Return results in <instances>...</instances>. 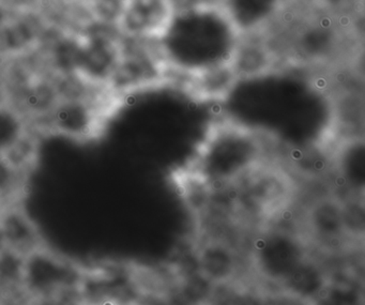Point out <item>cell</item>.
Wrapping results in <instances>:
<instances>
[{
  "label": "cell",
  "mask_w": 365,
  "mask_h": 305,
  "mask_svg": "<svg viewBox=\"0 0 365 305\" xmlns=\"http://www.w3.org/2000/svg\"><path fill=\"white\" fill-rule=\"evenodd\" d=\"M259 138L235 123H217L194 162V174L206 183H230L255 170L262 161Z\"/></svg>",
  "instance_id": "6da1fadb"
},
{
  "label": "cell",
  "mask_w": 365,
  "mask_h": 305,
  "mask_svg": "<svg viewBox=\"0 0 365 305\" xmlns=\"http://www.w3.org/2000/svg\"><path fill=\"white\" fill-rule=\"evenodd\" d=\"M48 129L76 142L97 140L106 130L108 113L88 99H61L48 114Z\"/></svg>",
  "instance_id": "7a4b0ae2"
},
{
  "label": "cell",
  "mask_w": 365,
  "mask_h": 305,
  "mask_svg": "<svg viewBox=\"0 0 365 305\" xmlns=\"http://www.w3.org/2000/svg\"><path fill=\"white\" fill-rule=\"evenodd\" d=\"M78 276V268L71 262L42 247L23 259L22 279L33 289H61L72 285Z\"/></svg>",
  "instance_id": "3957f363"
},
{
  "label": "cell",
  "mask_w": 365,
  "mask_h": 305,
  "mask_svg": "<svg viewBox=\"0 0 365 305\" xmlns=\"http://www.w3.org/2000/svg\"><path fill=\"white\" fill-rule=\"evenodd\" d=\"M120 57L118 46L108 33H91L83 43L82 56L76 73L83 74L89 81L108 82Z\"/></svg>",
  "instance_id": "277c9868"
},
{
  "label": "cell",
  "mask_w": 365,
  "mask_h": 305,
  "mask_svg": "<svg viewBox=\"0 0 365 305\" xmlns=\"http://www.w3.org/2000/svg\"><path fill=\"white\" fill-rule=\"evenodd\" d=\"M161 76V63L146 52L121 56L108 84L116 91H129L155 82Z\"/></svg>",
  "instance_id": "5b68a950"
},
{
  "label": "cell",
  "mask_w": 365,
  "mask_h": 305,
  "mask_svg": "<svg viewBox=\"0 0 365 305\" xmlns=\"http://www.w3.org/2000/svg\"><path fill=\"white\" fill-rule=\"evenodd\" d=\"M168 0H131L123 18V27L131 35L161 36L170 20Z\"/></svg>",
  "instance_id": "8992f818"
},
{
  "label": "cell",
  "mask_w": 365,
  "mask_h": 305,
  "mask_svg": "<svg viewBox=\"0 0 365 305\" xmlns=\"http://www.w3.org/2000/svg\"><path fill=\"white\" fill-rule=\"evenodd\" d=\"M0 228L5 239L6 247L25 256L41 247L39 232L29 215L19 208L0 211Z\"/></svg>",
  "instance_id": "52a82bcc"
},
{
  "label": "cell",
  "mask_w": 365,
  "mask_h": 305,
  "mask_svg": "<svg viewBox=\"0 0 365 305\" xmlns=\"http://www.w3.org/2000/svg\"><path fill=\"white\" fill-rule=\"evenodd\" d=\"M236 78L238 76L235 73L230 61H227L194 73V87L196 93L202 97L219 98L230 91Z\"/></svg>",
  "instance_id": "ba28073f"
},
{
  "label": "cell",
  "mask_w": 365,
  "mask_h": 305,
  "mask_svg": "<svg viewBox=\"0 0 365 305\" xmlns=\"http://www.w3.org/2000/svg\"><path fill=\"white\" fill-rule=\"evenodd\" d=\"M1 157L21 174L27 176L36 167L39 157V142L35 134L27 129Z\"/></svg>",
  "instance_id": "9c48e42d"
},
{
  "label": "cell",
  "mask_w": 365,
  "mask_h": 305,
  "mask_svg": "<svg viewBox=\"0 0 365 305\" xmlns=\"http://www.w3.org/2000/svg\"><path fill=\"white\" fill-rule=\"evenodd\" d=\"M230 65L237 76H255L268 67V54L258 46H241L232 52Z\"/></svg>",
  "instance_id": "30bf717a"
},
{
  "label": "cell",
  "mask_w": 365,
  "mask_h": 305,
  "mask_svg": "<svg viewBox=\"0 0 365 305\" xmlns=\"http://www.w3.org/2000/svg\"><path fill=\"white\" fill-rule=\"evenodd\" d=\"M29 129L22 115L14 108L0 106V155Z\"/></svg>",
  "instance_id": "8fae6325"
},
{
  "label": "cell",
  "mask_w": 365,
  "mask_h": 305,
  "mask_svg": "<svg viewBox=\"0 0 365 305\" xmlns=\"http://www.w3.org/2000/svg\"><path fill=\"white\" fill-rule=\"evenodd\" d=\"M24 103L27 112L31 115L48 117L58 103L56 91L48 85H36L25 95Z\"/></svg>",
  "instance_id": "7c38bea8"
},
{
  "label": "cell",
  "mask_w": 365,
  "mask_h": 305,
  "mask_svg": "<svg viewBox=\"0 0 365 305\" xmlns=\"http://www.w3.org/2000/svg\"><path fill=\"white\" fill-rule=\"evenodd\" d=\"M83 43L74 39H63L55 46V65L63 73H76L82 56Z\"/></svg>",
  "instance_id": "4fadbf2b"
},
{
  "label": "cell",
  "mask_w": 365,
  "mask_h": 305,
  "mask_svg": "<svg viewBox=\"0 0 365 305\" xmlns=\"http://www.w3.org/2000/svg\"><path fill=\"white\" fill-rule=\"evenodd\" d=\"M35 37V31L29 24L16 23L4 33V46L9 52H20L31 46Z\"/></svg>",
  "instance_id": "5bb4252c"
},
{
  "label": "cell",
  "mask_w": 365,
  "mask_h": 305,
  "mask_svg": "<svg viewBox=\"0 0 365 305\" xmlns=\"http://www.w3.org/2000/svg\"><path fill=\"white\" fill-rule=\"evenodd\" d=\"M25 175L14 170L1 155H0V200L9 198L20 192L24 182Z\"/></svg>",
  "instance_id": "9a60e30c"
},
{
  "label": "cell",
  "mask_w": 365,
  "mask_h": 305,
  "mask_svg": "<svg viewBox=\"0 0 365 305\" xmlns=\"http://www.w3.org/2000/svg\"><path fill=\"white\" fill-rule=\"evenodd\" d=\"M118 0H99L98 10L106 19L114 18V14L118 10Z\"/></svg>",
  "instance_id": "2e32d148"
},
{
  "label": "cell",
  "mask_w": 365,
  "mask_h": 305,
  "mask_svg": "<svg viewBox=\"0 0 365 305\" xmlns=\"http://www.w3.org/2000/svg\"><path fill=\"white\" fill-rule=\"evenodd\" d=\"M8 1L14 4V5L26 6L31 5V4H33L35 0H8Z\"/></svg>",
  "instance_id": "e0dca14e"
},
{
  "label": "cell",
  "mask_w": 365,
  "mask_h": 305,
  "mask_svg": "<svg viewBox=\"0 0 365 305\" xmlns=\"http://www.w3.org/2000/svg\"><path fill=\"white\" fill-rule=\"evenodd\" d=\"M6 249L7 247H6L5 239H4L3 232H1V228H0V254L3 253Z\"/></svg>",
  "instance_id": "ac0fdd59"
},
{
  "label": "cell",
  "mask_w": 365,
  "mask_h": 305,
  "mask_svg": "<svg viewBox=\"0 0 365 305\" xmlns=\"http://www.w3.org/2000/svg\"><path fill=\"white\" fill-rule=\"evenodd\" d=\"M4 21V14L3 11H1V9H0V25H1V23H3Z\"/></svg>",
  "instance_id": "d6986e66"
}]
</instances>
